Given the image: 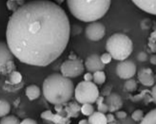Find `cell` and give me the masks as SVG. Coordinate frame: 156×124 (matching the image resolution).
<instances>
[{
  "label": "cell",
  "mask_w": 156,
  "mask_h": 124,
  "mask_svg": "<svg viewBox=\"0 0 156 124\" xmlns=\"http://www.w3.org/2000/svg\"><path fill=\"white\" fill-rule=\"evenodd\" d=\"M71 26L59 5L48 0L23 4L10 17L6 41L18 60L44 67L60 57L68 45Z\"/></svg>",
  "instance_id": "cell-1"
},
{
  "label": "cell",
  "mask_w": 156,
  "mask_h": 124,
  "mask_svg": "<svg viewBox=\"0 0 156 124\" xmlns=\"http://www.w3.org/2000/svg\"><path fill=\"white\" fill-rule=\"evenodd\" d=\"M42 91L45 99L51 104H65L73 97L74 84L69 77L53 73L44 81Z\"/></svg>",
  "instance_id": "cell-2"
},
{
  "label": "cell",
  "mask_w": 156,
  "mask_h": 124,
  "mask_svg": "<svg viewBox=\"0 0 156 124\" xmlns=\"http://www.w3.org/2000/svg\"><path fill=\"white\" fill-rule=\"evenodd\" d=\"M71 13L84 22H96L102 18L111 6V0H66Z\"/></svg>",
  "instance_id": "cell-3"
},
{
  "label": "cell",
  "mask_w": 156,
  "mask_h": 124,
  "mask_svg": "<svg viewBox=\"0 0 156 124\" xmlns=\"http://www.w3.org/2000/svg\"><path fill=\"white\" fill-rule=\"evenodd\" d=\"M106 49L117 61L125 60L133 50V43L128 36L122 33H115L106 41Z\"/></svg>",
  "instance_id": "cell-4"
},
{
  "label": "cell",
  "mask_w": 156,
  "mask_h": 124,
  "mask_svg": "<svg viewBox=\"0 0 156 124\" xmlns=\"http://www.w3.org/2000/svg\"><path fill=\"white\" fill-rule=\"evenodd\" d=\"M74 93L75 99L79 103L93 104L97 101L100 92L94 82L83 81L77 84Z\"/></svg>",
  "instance_id": "cell-5"
},
{
  "label": "cell",
  "mask_w": 156,
  "mask_h": 124,
  "mask_svg": "<svg viewBox=\"0 0 156 124\" xmlns=\"http://www.w3.org/2000/svg\"><path fill=\"white\" fill-rule=\"evenodd\" d=\"M60 71L62 75L69 78H75L81 75L84 71V66L81 59H69L62 64Z\"/></svg>",
  "instance_id": "cell-6"
},
{
  "label": "cell",
  "mask_w": 156,
  "mask_h": 124,
  "mask_svg": "<svg viewBox=\"0 0 156 124\" xmlns=\"http://www.w3.org/2000/svg\"><path fill=\"white\" fill-rule=\"evenodd\" d=\"M106 34V28L102 23L93 22L88 24L85 30V35L88 40L98 41L102 40Z\"/></svg>",
  "instance_id": "cell-7"
},
{
  "label": "cell",
  "mask_w": 156,
  "mask_h": 124,
  "mask_svg": "<svg viewBox=\"0 0 156 124\" xmlns=\"http://www.w3.org/2000/svg\"><path fill=\"white\" fill-rule=\"evenodd\" d=\"M137 68L134 62L130 60H123L117 65L116 72L122 79H131L136 73Z\"/></svg>",
  "instance_id": "cell-8"
},
{
  "label": "cell",
  "mask_w": 156,
  "mask_h": 124,
  "mask_svg": "<svg viewBox=\"0 0 156 124\" xmlns=\"http://www.w3.org/2000/svg\"><path fill=\"white\" fill-rule=\"evenodd\" d=\"M85 68L90 72H95L99 71H103L105 68V64L102 63L100 56L97 54H93L88 56L85 61Z\"/></svg>",
  "instance_id": "cell-9"
},
{
  "label": "cell",
  "mask_w": 156,
  "mask_h": 124,
  "mask_svg": "<svg viewBox=\"0 0 156 124\" xmlns=\"http://www.w3.org/2000/svg\"><path fill=\"white\" fill-rule=\"evenodd\" d=\"M105 102L108 106V110L110 112H116L119 110L123 105V101L121 97L117 93H111L106 99H105Z\"/></svg>",
  "instance_id": "cell-10"
},
{
  "label": "cell",
  "mask_w": 156,
  "mask_h": 124,
  "mask_svg": "<svg viewBox=\"0 0 156 124\" xmlns=\"http://www.w3.org/2000/svg\"><path fill=\"white\" fill-rule=\"evenodd\" d=\"M41 118L44 120L50 121L56 124H68L71 122L70 118L63 117L59 114H53L51 110L44 111L41 114Z\"/></svg>",
  "instance_id": "cell-11"
},
{
  "label": "cell",
  "mask_w": 156,
  "mask_h": 124,
  "mask_svg": "<svg viewBox=\"0 0 156 124\" xmlns=\"http://www.w3.org/2000/svg\"><path fill=\"white\" fill-rule=\"evenodd\" d=\"M132 2L143 11L156 15V0H132Z\"/></svg>",
  "instance_id": "cell-12"
},
{
  "label": "cell",
  "mask_w": 156,
  "mask_h": 124,
  "mask_svg": "<svg viewBox=\"0 0 156 124\" xmlns=\"http://www.w3.org/2000/svg\"><path fill=\"white\" fill-rule=\"evenodd\" d=\"M14 57L7 43L0 41V71L7 61L13 60Z\"/></svg>",
  "instance_id": "cell-13"
},
{
  "label": "cell",
  "mask_w": 156,
  "mask_h": 124,
  "mask_svg": "<svg viewBox=\"0 0 156 124\" xmlns=\"http://www.w3.org/2000/svg\"><path fill=\"white\" fill-rule=\"evenodd\" d=\"M138 79L143 86L150 87L155 83L153 71L151 68H143L138 72Z\"/></svg>",
  "instance_id": "cell-14"
},
{
  "label": "cell",
  "mask_w": 156,
  "mask_h": 124,
  "mask_svg": "<svg viewBox=\"0 0 156 124\" xmlns=\"http://www.w3.org/2000/svg\"><path fill=\"white\" fill-rule=\"evenodd\" d=\"M88 123L90 124H106L107 123V119L105 113H102L98 111L94 112L92 115L88 116Z\"/></svg>",
  "instance_id": "cell-15"
},
{
  "label": "cell",
  "mask_w": 156,
  "mask_h": 124,
  "mask_svg": "<svg viewBox=\"0 0 156 124\" xmlns=\"http://www.w3.org/2000/svg\"><path fill=\"white\" fill-rule=\"evenodd\" d=\"M81 107L75 102H71L67 104L64 108L66 111V117L69 118L71 117H77L79 116V112Z\"/></svg>",
  "instance_id": "cell-16"
},
{
  "label": "cell",
  "mask_w": 156,
  "mask_h": 124,
  "mask_svg": "<svg viewBox=\"0 0 156 124\" xmlns=\"http://www.w3.org/2000/svg\"><path fill=\"white\" fill-rule=\"evenodd\" d=\"M25 93L30 101H34L38 99L41 95V90L36 85H30L25 90Z\"/></svg>",
  "instance_id": "cell-17"
},
{
  "label": "cell",
  "mask_w": 156,
  "mask_h": 124,
  "mask_svg": "<svg viewBox=\"0 0 156 124\" xmlns=\"http://www.w3.org/2000/svg\"><path fill=\"white\" fill-rule=\"evenodd\" d=\"M142 124H156V108L148 112L142 121L140 122Z\"/></svg>",
  "instance_id": "cell-18"
},
{
  "label": "cell",
  "mask_w": 156,
  "mask_h": 124,
  "mask_svg": "<svg viewBox=\"0 0 156 124\" xmlns=\"http://www.w3.org/2000/svg\"><path fill=\"white\" fill-rule=\"evenodd\" d=\"M22 81V75L18 71H14L9 74V84L18 85Z\"/></svg>",
  "instance_id": "cell-19"
},
{
  "label": "cell",
  "mask_w": 156,
  "mask_h": 124,
  "mask_svg": "<svg viewBox=\"0 0 156 124\" xmlns=\"http://www.w3.org/2000/svg\"><path fill=\"white\" fill-rule=\"evenodd\" d=\"M93 82L95 84L102 85L106 81V74L105 72L102 71H99L97 72H93Z\"/></svg>",
  "instance_id": "cell-20"
},
{
  "label": "cell",
  "mask_w": 156,
  "mask_h": 124,
  "mask_svg": "<svg viewBox=\"0 0 156 124\" xmlns=\"http://www.w3.org/2000/svg\"><path fill=\"white\" fill-rule=\"evenodd\" d=\"M16 67L14 63L13 60H10L7 61L6 64L2 67V68L0 71V74H9L10 72L15 71Z\"/></svg>",
  "instance_id": "cell-21"
},
{
  "label": "cell",
  "mask_w": 156,
  "mask_h": 124,
  "mask_svg": "<svg viewBox=\"0 0 156 124\" xmlns=\"http://www.w3.org/2000/svg\"><path fill=\"white\" fill-rule=\"evenodd\" d=\"M10 112V105L6 100L0 99V117L6 116Z\"/></svg>",
  "instance_id": "cell-22"
},
{
  "label": "cell",
  "mask_w": 156,
  "mask_h": 124,
  "mask_svg": "<svg viewBox=\"0 0 156 124\" xmlns=\"http://www.w3.org/2000/svg\"><path fill=\"white\" fill-rule=\"evenodd\" d=\"M1 124H18L20 123L19 119L12 115H6L2 117V119L0 120Z\"/></svg>",
  "instance_id": "cell-23"
},
{
  "label": "cell",
  "mask_w": 156,
  "mask_h": 124,
  "mask_svg": "<svg viewBox=\"0 0 156 124\" xmlns=\"http://www.w3.org/2000/svg\"><path fill=\"white\" fill-rule=\"evenodd\" d=\"M95 103H97V105H98V111H100V112L105 113V114L108 112V106H107V105L105 103V99H104L103 97L99 96Z\"/></svg>",
  "instance_id": "cell-24"
},
{
  "label": "cell",
  "mask_w": 156,
  "mask_h": 124,
  "mask_svg": "<svg viewBox=\"0 0 156 124\" xmlns=\"http://www.w3.org/2000/svg\"><path fill=\"white\" fill-rule=\"evenodd\" d=\"M80 111L84 116H90L94 112V107L91 103H84L82 104Z\"/></svg>",
  "instance_id": "cell-25"
},
{
  "label": "cell",
  "mask_w": 156,
  "mask_h": 124,
  "mask_svg": "<svg viewBox=\"0 0 156 124\" xmlns=\"http://www.w3.org/2000/svg\"><path fill=\"white\" fill-rule=\"evenodd\" d=\"M124 88L128 92H134L137 90V83L136 80L129 79L124 84Z\"/></svg>",
  "instance_id": "cell-26"
},
{
  "label": "cell",
  "mask_w": 156,
  "mask_h": 124,
  "mask_svg": "<svg viewBox=\"0 0 156 124\" xmlns=\"http://www.w3.org/2000/svg\"><path fill=\"white\" fill-rule=\"evenodd\" d=\"M144 117V115L142 110H135L131 115L132 119L134 121H136V122H141Z\"/></svg>",
  "instance_id": "cell-27"
},
{
  "label": "cell",
  "mask_w": 156,
  "mask_h": 124,
  "mask_svg": "<svg viewBox=\"0 0 156 124\" xmlns=\"http://www.w3.org/2000/svg\"><path fill=\"white\" fill-rule=\"evenodd\" d=\"M21 1H17V0H8L6 6L8 9L11 11H15L20 6H19V2Z\"/></svg>",
  "instance_id": "cell-28"
},
{
  "label": "cell",
  "mask_w": 156,
  "mask_h": 124,
  "mask_svg": "<svg viewBox=\"0 0 156 124\" xmlns=\"http://www.w3.org/2000/svg\"><path fill=\"white\" fill-rule=\"evenodd\" d=\"M100 59H101V60H102L103 64H108L110 63L111 60H112L113 57H112V56H111V54L107 52V53L102 54V56L100 57Z\"/></svg>",
  "instance_id": "cell-29"
},
{
  "label": "cell",
  "mask_w": 156,
  "mask_h": 124,
  "mask_svg": "<svg viewBox=\"0 0 156 124\" xmlns=\"http://www.w3.org/2000/svg\"><path fill=\"white\" fill-rule=\"evenodd\" d=\"M115 116L116 117L119 119L122 120V119H125L127 117V114L124 112V111H116L115 112Z\"/></svg>",
  "instance_id": "cell-30"
},
{
  "label": "cell",
  "mask_w": 156,
  "mask_h": 124,
  "mask_svg": "<svg viewBox=\"0 0 156 124\" xmlns=\"http://www.w3.org/2000/svg\"><path fill=\"white\" fill-rule=\"evenodd\" d=\"M150 95L152 98V102L156 105V84L152 88L151 91L150 92Z\"/></svg>",
  "instance_id": "cell-31"
},
{
  "label": "cell",
  "mask_w": 156,
  "mask_h": 124,
  "mask_svg": "<svg viewBox=\"0 0 156 124\" xmlns=\"http://www.w3.org/2000/svg\"><path fill=\"white\" fill-rule=\"evenodd\" d=\"M147 55L144 52H142V53H140L138 54V55H137V59H138V61H147Z\"/></svg>",
  "instance_id": "cell-32"
},
{
  "label": "cell",
  "mask_w": 156,
  "mask_h": 124,
  "mask_svg": "<svg viewBox=\"0 0 156 124\" xmlns=\"http://www.w3.org/2000/svg\"><path fill=\"white\" fill-rule=\"evenodd\" d=\"M20 123H22V124H36L37 123V121H36L35 119H33L27 118V119H24V120H22V121H21Z\"/></svg>",
  "instance_id": "cell-33"
},
{
  "label": "cell",
  "mask_w": 156,
  "mask_h": 124,
  "mask_svg": "<svg viewBox=\"0 0 156 124\" xmlns=\"http://www.w3.org/2000/svg\"><path fill=\"white\" fill-rule=\"evenodd\" d=\"M106 116V119H107V123H116L115 122V119L114 116L112 115V114H108Z\"/></svg>",
  "instance_id": "cell-34"
},
{
  "label": "cell",
  "mask_w": 156,
  "mask_h": 124,
  "mask_svg": "<svg viewBox=\"0 0 156 124\" xmlns=\"http://www.w3.org/2000/svg\"><path fill=\"white\" fill-rule=\"evenodd\" d=\"M84 79L86 81H92L93 79V76L91 74V72H87L84 75Z\"/></svg>",
  "instance_id": "cell-35"
},
{
  "label": "cell",
  "mask_w": 156,
  "mask_h": 124,
  "mask_svg": "<svg viewBox=\"0 0 156 124\" xmlns=\"http://www.w3.org/2000/svg\"><path fill=\"white\" fill-rule=\"evenodd\" d=\"M149 47L151 48V50L153 52V53L156 52V43H155V42H149Z\"/></svg>",
  "instance_id": "cell-36"
},
{
  "label": "cell",
  "mask_w": 156,
  "mask_h": 124,
  "mask_svg": "<svg viewBox=\"0 0 156 124\" xmlns=\"http://www.w3.org/2000/svg\"><path fill=\"white\" fill-rule=\"evenodd\" d=\"M150 62L153 65H156V55H152L151 57L150 58Z\"/></svg>",
  "instance_id": "cell-37"
},
{
  "label": "cell",
  "mask_w": 156,
  "mask_h": 124,
  "mask_svg": "<svg viewBox=\"0 0 156 124\" xmlns=\"http://www.w3.org/2000/svg\"><path fill=\"white\" fill-rule=\"evenodd\" d=\"M80 124H87L88 123V121L87 119H82L81 121H79Z\"/></svg>",
  "instance_id": "cell-38"
},
{
  "label": "cell",
  "mask_w": 156,
  "mask_h": 124,
  "mask_svg": "<svg viewBox=\"0 0 156 124\" xmlns=\"http://www.w3.org/2000/svg\"><path fill=\"white\" fill-rule=\"evenodd\" d=\"M54 1H55V2L57 4L60 5V4H62V3H63V2L65 1V0H54Z\"/></svg>",
  "instance_id": "cell-39"
},
{
  "label": "cell",
  "mask_w": 156,
  "mask_h": 124,
  "mask_svg": "<svg viewBox=\"0 0 156 124\" xmlns=\"http://www.w3.org/2000/svg\"><path fill=\"white\" fill-rule=\"evenodd\" d=\"M17 1H24V0H17Z\"/></svg>",
  "instance_id": "cell-40"
}]
</instances>
